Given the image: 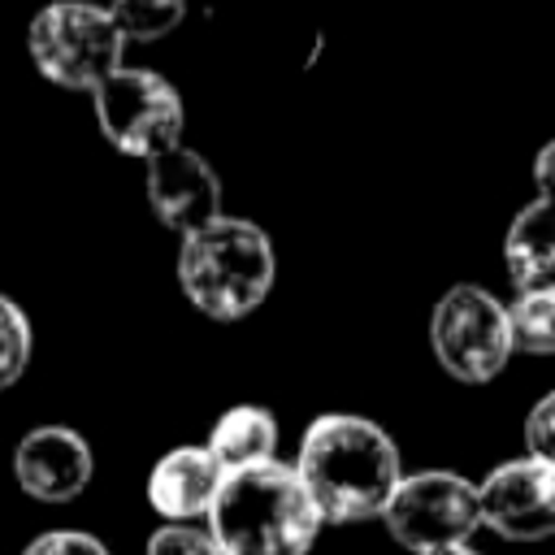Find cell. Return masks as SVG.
<instances>
[{"label": "cell", "instance_id": "30bf717a", "mask_svg": "<svg viewBox=\"0 0 555 555\" xmlns=\"http://www.w3.org/2000/svg\"><path fill=\"white\" fill-rule=\"evenodd\" d=\"M147 204L182 238L221 217V182L212 165L191 147H169L147 160Z\"/></svg>", "mask_w": 555, "mask_h": 555}, {"label": "cell", "instance_id": "2e32d148", "mask_svg": "<svg viewBox=\"0 0 555 555\" xmlns=\"http://www.w3.org/2000/svg\"><path fill=\"white\" fill-rule=\"evenodd\" d=\"M30 347H35V334H30L26 312L9 295H0V390H9L26 373Z\"/></svg>", "mask_w": 555, "mask_h": 555}, {"label": "cell", "instance_id": "ffe728a7", "mask_svg": "<svg viewBox=\"0 0 555 555\" xmlns=\"http://www.w3.org/2000/svg\"><path fill=\"white\" fill-rule=\"evenodd\" d=\"M533 182H538L542 199H555V139H546L542 152L533 156Z\"/></svg>", "mask_w": 555, "mask_h": 555}, {"label": "cell", "instance_id": "d6986e66", "mask_svg": "<svg viewBox=\"0 0 555 555\" xmlns=\"http://www.w3.org/2000/svg\"><path fill=\"white\" fill-rule=\"evenodd\" d=\"M525 442H529V455L533 460H542V464L555 468V390L542 395L529 408V416H525Z\"/></svg>", "mask_w": 555, "mask_h": 555}, {"label": "cell", "instance_id": "9c48e42d", "mask_svg": "<svg viewBox=\"0 0 555 555\" xmlns=\"http://www.w3.org/2000/svg\"><path fill=\"white\" fill-rule=\"evenodd\" d=\"M95 455L87 438L69 425H35L13 447V477L17 490L35 503H69L91 486Z\"/></svg>", "mask_w": 555, "mask_h": 555}, {"label": "cell", "instance_id": "6da1fadb", "mask_svg": "<svg viewBox=\"0 0 555 555\" xmlns=\"http://www.w3.org/2000/svg\"><path fill=\"white\" fill-rule=\"evenodd\" d=\"M295 473L312 494L321 520L330 525H356L382 516L403 481L395 438L377 421L356 412L317 416L299 438Z\"/></svg>", "mask_w": 555, "mask_h": 555}, {"label": "cell", "instance_id": "277c9868", "mask_svg": "<svg viewBox=\"0 0 555 555\" xmlns=\"http://www.w3.org/2000/svg\"><path fill=\"white\" fill-rule=\"evenodd\" d=\"M26 48L35 69L69 91H95L121 69L126 35L113 13L87 0H52L30 17Z\"/></svg>", "mask_w": 555, "mask_h": 555}, {"label": "cell", "instance_id": "e0dca14e", "mask_svg": "<svg viewBox=\"0 0 555 555\" xmlns=\"http://www.w3.org/2000/svg\"><path fill=\"white\" fill-rule=\"evenodd\" d=\"M147 555H221L212 533L191 529V525H160L147 538Z\"/></svg>", "mask_w": 555, "mask_h": 555}, {"label": "cell", "instance_id": "3957f363", "mask_svg": "<svg viewBox=\"0 0 555 555\" xmlns=\"http://www.w3.org/2000/svg\"><path fill=\"white\" fill-rule=\"evenodd\" d=\"M278 260L260 225L243 217H217L212 225L182 238L178 282L182 295L212 321H238L256 312L273 286Z\"/></svg>", "mask_w": 555, "mask_h": 555}, {"label": "cell", "instance_id": "ac0fdd59", "mask_svg": "<svg viewBox=\"0 0 555 555\" xmlns=\"http://www.w3.org/2000/svg\"><path fill=\"white\" fill-rule=\"evenodd\" d=\"M22 555H113V551L95 533H82V529H48V533L30 538Z\"/></svg>", "mask_w": 555, "mask_h": 555}, {"label": "cell", "instance_id": "ba28073f", "mask_svg": "<svg viewBox=\"0 0 555 555\" xmlns=\"http://www.w3.org/2000/svg\"><path fill=\"white\" fill-rule=\"evenodd\" d=\"M481 525L507 542H542L555 538V468L520 455L503 460L481 486Z\"/></svg>", "mask_w": 555, "mask_h": 555}, {"label": "cell", "instance_id": "9a60e30c", "mask_svg": "<svg viewBox=\"0 0 555 555\" xmlns=\"http://www.w3.org/2000/svg\"><path fill=\"white\" fill-rule=\"evenodd\" d=\"M108 13H113V22L126 39L152 43V39H165L169 30L182 26L186 0H113Z\"/></svg>", "mask_w": 555, "mask_h": 555}, {"label": "cell", "instance_id": "7c38bea8", "mask_svg": "<svg viewBox=\"0 0 555 555\" xmlns=\"http://www.w3.org/2000/svg\"><path fill=\"white\" fill-rule=\"evenodd\" d=\"M503 264L516 291H555V199L538 195L512 217Z\"/></svg>", "mask_w": 555, "mask_h": 555}, {"label": "cell", "instance_id": "4fadbf2b", "mask_svg": "<svg viewBox=\"0 0 555 555\" xmlns=\"http://www.w3.org/2000/svg\"><path fill=\"white\" fill-rule=\"evenodd\" d=\"M208 451L221 464V473L269 464V460H278V416L260 403H238L217 416V425L208 434Z\"/></svg>", "mask_w": 555, "mask_h": 555}, {"label": "cell", "instance_id": "52a82bcc", "mask_svg": "<svg viewBox=\"0 0 555 555\" xmlns=\"http://www.w3.org/2000/svg\"><path fill=\"white\" fill-rule=\"evenodd\" d=\"M91 95H95L100 134L117 152L152 160V156L178 147V139H182V95L156 69H126L121 65Z\"/></svg>", "mask_w": 555, "mask_h": 555}, {"label": "cell", "instance_id": "44dd1931", "mask_svg": "<svg viewBox=\"0 0 555 555\" xmlns=\"http://www.w3.org/2000/svg\"><path fill=\"white\" fill-rule=\"evenodd\" d=\"M429 555H477L473 546H447V551H429Z\"/></svg>", "mask_w": 555, "mask_h": 555}, {"label": "cell", "instance_id": "8fae6325", "mask_svg": "<svg viewBox=\"0 0 555 555\" xmlns=\"http://www.w3.org/2000/svg\"><path fill=\"white\" fill-rule=\"evenodd\" d=\"M221 481H225V473L208 447H173L147 473V503L169 525H186V520L212 512Z\"/></svg>", "mask_w": 555, "mask_h": 555}, {"label": "cell", "instance_id": "5bb4252c", "mask_svg": "<svg viewBox=\"0 0 555 555\" xmlns=\"http://www.w3.org/2000/svg\"><path fill=\"white\" fill-rule=\"evenodd\" d=\"M512 347L529 356H555V291H520L507 304Z\"/></svg>", "mask_w": 555, "mask_h": 555}, {"label": "cell", "instance_id": "7a4b0ae2", "mask_svg": "<svg viewBox=\"0 0 555 555\" xmlns=\"http://www.w3.org/2000/svg\"><path fill=\"white\" fill-rule=\"evenodd\" d=\"M321 525L295 464L278 460L225 473L208 512V533L221 555H308Z\"/></svg>", "mask_w": 555, "mask_h": 555}, {"label": "cell", "instance_id": "5b68a950", "mask_svg": "<svg viewBox=\"0 0 555 555\" xmlns=\"http://www.w3.org/2000/svg\"><path fill=\"white\" fill-rule=\"evenodd\" d=\"M429 343L438 364L468 386L494 382L507 364L512 347V325H507V304H499L486 286H451L429 317Z\"/></svg>", "mask_w": 555, "mask_h": 555}, {"label": "cell", "instance_id": "8992f818", "mask_svg": "<svg viewBox=\"0 0 555 555\" xmlns=\"http://www.w3.org/2000/svg\"><path fill=\"white\" fill-rule=\"evenodd\" d=\"M386 533L412 555L468 546V533L481 525L477 486L451 468H425L399 481L382 512Z\"/></svg>", "mask_w": 555, "mask_h": 555}]
</instances>
